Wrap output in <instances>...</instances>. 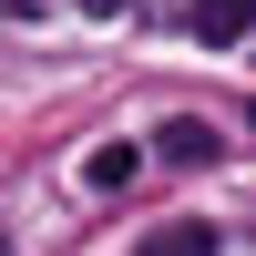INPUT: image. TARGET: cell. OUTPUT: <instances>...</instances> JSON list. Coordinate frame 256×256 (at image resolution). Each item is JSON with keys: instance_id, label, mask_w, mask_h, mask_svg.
<instances>
[{"instance_id": "1", "label": "cell", "mask_w": 256, "mask_h": 256, "mask_svg": "<svg viewBox=\"0 0 256 256\" xmlns=\"http://www.w3.org/2000/svg\"><path fill=\"white\" fill-rule=\"evenodd\" d=\"M256 31V0H195V41H246Z\"/></svg>"}, {"instance_id": "2", "label": "cell", "mask_w": 256, "mask_h": 256, "mask_svg": "<svg viewBox=\"0 0 256 256\" xmlns=\"http://www.w3.org/2000/svg\"><path fill=\"white\" fill-rule=\"evenodd\" d=\"M144 256H216V226L174 216V226H154V236H144Z\"/></svg>"}, {"instance_id": "3", "label": "cell", "mask_w": 256, "mask_h": 256, "mask_svg": "<svg viewBox=\"0 0 256 256\" xmlns=\"http://www.w3.org/2000/svg\"><path fill=\"white\" fill-rule=\"evenodd\" d=\"M164 154H174V164H205V154H216V123H195V113H174V123H164Z\"/></svg>"}, {"instance_id": "4", "label": "cell", "mask_w": 256, "mask_h": 256, "mask_svg": "<svg viewBox=\"0 0 256 256\" xmlns=\"http://www.w3.org/2000/svg\"><path fill=\"white\" fill-rule=\"evenodd\" d=\"M82 184H92V195H123V184H134V144H102V154L82 164Z\"/></svg>"}]
</instances>
